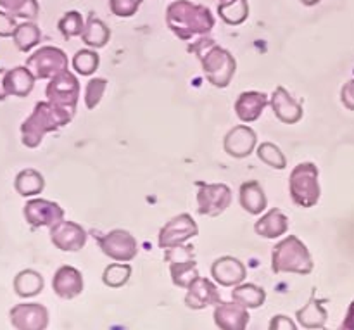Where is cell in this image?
I'll return each instance as SVG.
<instances>
[{"label": "cell", "mask_w": 354, "mask_h": 330, "mask_svg": "<svg viewBox=\"0 0 354 330\" xmlns=\"http://www.w3.org/2000/svg\"><path fill=\"white\" fill-rule=\"evenodd\" d=\"M166 26L183 42L206 37L214 28V16L206 6L175 0L166 7Z\"/></svg>", "instance_id": "6da1fadb"}, {"label": "cell", "mask_w": 354, "mask_h": 330, "mask_svg": "<svg viewBox=\"0 0 354 330\" xmlns=\"http://www.w3.org/2000/svg\"><path fill=\"white\" fill-rule=\"evenodd\" d=\"M189 52L197 55L204 75L211 85L216 89H227L230 85L235 71H237V62L227 48L220 47L213 38L206 35V37L196 38L189 45Z\"/></svg>", "instance_id": "7a4b0ae2"}, {"label": "cell", "mask_w": 354, "mask_h": 330, "mask_svg": "<svg viewBox=\"0 0 354 330\" xmlns=\"http://www.w3.org/2000/svg\"><path fill=\"white\" fill-rule=\"evenodd\" d=\"M71 120L73 114L69 111L61 109L48 100L37 102L30 116L21 125V142L24 147L37 149L45 135L66 127Z\"/></svg>", "instance_id": "3957f363"}, {"label": "cell", "mask_w": 354, "mask_h": 330, "mask_svg": "<svg viewBox=\"0 0 354 330\" xmlns=\"http://www.w3.org/2000/svg\"><path fill=\"white\" fill-rule=\"evenodd\" d=\"M315 268L308 246L296 235L282 239L272 251L273 273H297L310 275Z\"/></svg>", "instance_id": "277c9868"}, {"label": "cell", "mask_w": 354, "mask_h": 330, "mask_svg": "<svg viewBox=\"0 0 354 330\" xmlns=\"http://www.w3.org/2000/svg\"><path fill=\"white\" fill-rule=\"evenodd\" d=\"M318 176H320V172L313 163H299L290 172L289 194L297 208L310 210V208L317 206L322 196Z\"/></svg>", "instance_id": "5b68a950"}, {"label": "cell", "mask_w": 354, "mask_h": 330, "mask_svg": "<svg viewBox=\"0 0 354 330\" xmlns=\"http://www.w3.org/2000/svg\"><path fill=\"white\" fill-rule=\"evenodd\" d=\"M165 259L169 263L171 282L180 289H187L196 279H199V270L194 259L192 246H176V248L165 249Z\"/></svg>", "instance_id": "8992f818"}, {"label": "cell", "mask_w": 354, "mask_h": 330, "mask_svg": "<svg viewBox=\"0 0 354 330\" xmlns=\"http://www.w3.org/2000/svg\"><path fill=\"white\" fill-rule=\"evenodd\" d=\"M45 95H47L48 102L61 107V109L69 111L75 116L80 100V82L75 73L66 69V71L54 76L45 89Z\"/></svg>", "instance_id": "52a82bcc"}, {"label": "cell", "mask_w": 354, "mask_h": 330, "mask_svg": "<svg viewBox=\"0 0 354 330\" xmlns=\"http://www.w3.org/2000/svg\"><path fill=\"white\" fill-rule=\"evenodd\" d=\"M68 64L66 52L59 47H52V45L38 48L26 59V68L33 73L37 80H52L59 73L66 71Z\"/></svg>", "instance_id": "ba28073f"}, {"label": "cell", "mask_w": 354, "mask_h": 330, "mask_svg": "<svg viewBox=\"0 0 354 330\" xmlns=\"http://www.w3.org/2000/svg\"><path fill=\"white\" fill-rule=\"evenodd\" d=\"M197 213L203 217L216 218L223 214L232 204V190L227 183L196 182Z\"/></svg>", "instance_id": "9c48e42d"}, {"label": "cell", "mask_w": 354, "mask_h": 330, "mask_svg": "<svg viewBox=\"0 0 354 330\" xmlns=\"http://www.w3.org/2000/svg\"><path fill=\"white\" fill-rule=\"evenodd\" d=\"M97 244H99L100 251L113 262L128 263L137 258L138 255L137 239L123 228H116L102 237H97Z\"/></svg>", "instance_id": "30bf717a"}, {"label": "cell", "mask_w": 354, "mask_h": 330, "mask_svg": "<svg viewBox=\"0 0 354 330\" xmlns=\"http://www.w3.org/2000/svg\"><path fill=\"white\" fill-rule=\"evenodd\" d=\"M197 235H199V227H197L196 220L189 213H182L178 217L171 218L159 230L158 244L165 251V249H171L176 248V246L187 244L190 239L197 237Z\"/></svg>", "instance_id": "8fae6325"}, {"label": "cell", "mask_w": 354, "mask_h": 330, "mask_svg": "<svg viewBox=\"0 0 354 330\" xmlns=\"http://www.w3.org/2000/svg\"><path fill=\"white\" fill-rule=\"evenodd\" d=\"M86 239H88V235H86L85 228L75 221L61 220L54 227H50V242L59 251H82L86 244Z\"/></svg>", "instance_id": "7c38bea8"}, {"label": "cell", "mask_w": 354, "mask_h": 330, "mask_svg": "<svg viewBox=\"0 0 354 330\" xmlns=\"http://www.w3.org/2000/svg\"><path fill=\"white\" fill-rule=\"evenodd\" d=\"M24 218L28 225L33 228L54 227L61 220H64V210L54 201L47 199H31L24 204Z\"/></svg>", "instance_id": "4fadbf2b"}, {"label": "cell", "mask_w": 354, "mask_h": 330, "mask_svg": "<svg viewBox=\"0 0 354 330\" xmlns=\"http://www.w3.org/2000/svg\"><path fill=\"white\" fill-rule=\"evenodd\" d=\"M10 324L16 330H45L48 310L40 303H19L9 311Z\"/></svg>", "instance_id": "5bb4252c"}, {"label": "cell", "mask_w": 354, "mask_h": 330, "mask_svg": "<svg viewBox=\"0 0 354 330\" xmlns=\"http://www.w3.org/2000/svg\"><path fill=\"white\" fill-rule=\"evenodd\" d=\"M256 147H258V135L248 125H237L225 135L223 149L232 158H249Z\"/></svg>", "instance_id": "9a60e30c"}, {"label": "cell", "mask_w": 354, "mask_h": 330, "mask_svg": "<svg viewBox=\"0 0 354 330\" xmlns=\"http://www.w3.org/2000/svg\"><path fill=\"white\" fill-rule=\"evenodd\" d=\"M211 275H213L214 282L220 284L221 287H237L245 280L248 270L241 259L234 258V256H221V258L214 259L213 266H211Z\"/></svg>", "instance_id": "2e32d148"}, {"label": "cell", "mask_w": 354, "mask_h": 330, "mask_svg": "<svg viewBox=\"0 0 354 330\" xmlns=\"http://www.w3.org/2000/svg\"><path fill=\"white\" fill-rule=\"evenodd\" d=\"M218 303H221L220 291L209 279L199 277L187 287L185 304L190 310H206L207 306H216Z\"/></svg>", "instance_id": "e0dca14e"}, {"label": "cell", "mask_w": 354, "mask_h": 330, "mask_svg": "<svg viewBox=\"0 0 354 330\" xmlns=\"http://www.w3.org/2000/svg\"><path fill=\"white\" fill-rule=\"evenodd\" d=\"M270 106L275 113L277 120L283 125H296L303 120L304 109L283 86H277L270 97Z\"/></svg>", "instance_id": "ac0fdd59"}, {"label": "cell", "mask_w": 354, "mask_h": 330, "mask_svg": "<svg viewBox=\"0 0 354 330\" xmlns=\"http://www.w3.org/2000/svg\"><path fill=\"white\" fill-rule=\"evenodd\" d=\"M214 324L220 330H245L249 325V311L237 301L218 303L214 306Z\"/></svg>", "instance_id": "d6986e66"}, {"label": "cell", "mask_w": 354, "mask_h": 330, "mask_svg": "<svg viewBox=\"0 0 354 330\" xmlns=\"http://www.w3.org/2000/svg\"><path fill=\"white\" fill-rule=\"evenodd\" d=\"M83 287H85L83 275L75 266H61L52 279V289H54L55 296H59L61 300H75L83 293Z\"/></svg>", "instance_id": "ffe728a7"}, {"label": "cell", "mask_w": 354, "mask_h": 330, "mask_svg": "<svg viewBox=\"0 0 354 330\" xmlns=\"http://www.w3.org/2000/svg\"><path fill=\"white\" fill-rule=\"evenodd\" d=\"M270 104V97L263 92H242L235 100V114L242 123H254L261 118Z\"/></svg>", "instance_id": "44dd1931"}, {"label": "cell", "mask_w": 354, "mask_h": 330, "mask_svg": "<svg viewBox=\"0 0 354 330\" xmlns=\"http://www.w3.org/2000/svg\"><path fill=\"white\" fill-rule=\"evenodd\" d=\"M239 201H241L242 210L245 213L252 214V217H259L268 208L265 190L256 180H249V182L242 183L241 190H239Z\"/></svg>", "instance_id": "7402d4cb"}, {"label": "cell", "mask_w": 354, "mask_h": 330, "mask_svg": "<svg viewBox=\"0 0 354 330\" xmlns=\"http://www.w3.org/2000/svg\"><path fill=\"white\" fill-rule=\"evenodd\" d=\"M254 232L259 237L265 239H279L289 232V218L280 210L266 211L261 218L254 223Z\"/></svg>", "instance_id": "603a6c76"}, {"label": "cell", "mask_w": 354, "mask_h": 330, "mask_svg": "<svg viewBox=\"0 0 354 330\" xmlns=\"http://www.w3.org/2000/svg\"><path fill=\"white\" fill-rule=\"evenodd\" d=\"M35 78L33 73L26 68V66H16L12 69H7L6 73V92L7 95L14 97H28L31 90L35 89Z\"/></svg>", "instance_id": "cb8c5ba5"}, {"label": "cell", "mask_w": 354, "mask_h": 330, "mask_svg": "<svg viewBox=\"0 0 354 330\" xmlns=\"http://www.w3.org/2000/svg\"><path fill=\"white\" fill-rule=\"evenodd\" d=\"M297 322L304 329H325L328 313L324 308V301L317 300V293L311 294L310 301L296 313Z\"/></svg>", "instance_id": "d4e9b609"}, {"label": "cell", "mask_w": 354, "mask_h": 330, "mask_svg": "<svg viewBox=\"0 0 354 330\" xmlns=\"http://www.w3.org/2000/svg\"><path fill=\"white\" fill-rule=\"evenodd\" d=\"M109 38H111V30L107 28V24L104 23L102 19L93 16V14H90V16L86 17L85 30H83L82 33L83 44L88 45V47L92 48H102L106 47Z\"/></svg>", "instance_id": "484cf974"}, {"label": "cell", "mask_w": 354, "mask_h": 330, "mask_svg": "<svg viewBox=\"0 0 354 330\" xmlns=\"http://www.w3.org/2000/svg\"><path fill=\"white\" fill-rule=\"evenodd\" d=\"M14 189H16V192L23 197L38 196V194L44 192L45 189L44 175L33 168L23 169V172H19L16 175V180H14Z\"/></svg>", "instance_id": "4316f807"}, {"label": "cell", "mask_w": 354, "mask_h": 330, "mask_svg": "<svg viewBox=\"0 0 354 330\" xmlns=\"http://www.w3.org/2000/svg\"><path fill=\"white\" fill-rule=\"evenodd\" d=\"M44 291V277L35 270H21L14 277V293L19 297H35Z\"/></svg>", "instance_id": "83f0119b"}, {"label": "cell", "mask_w": 354, "mask_h": 330, "mask_svg": "<svg viewBox=\"0 0 354 330\" xmlns=\"http://www.w3.org/2000/svg\"><path fill=\"white\" fill-rule=\"evenodd\" d=\"M232 300L237 301L248 310H256V308L263 306L266 301V291L263 287L254 286V284H244L234 287L232 291Z\"/></svg>", "instance_id": "f1b7e54d"}, {"label": "cell", "mask_w": 354, "mask_h": 330, "mask_svg": "<svg viewBox=\"0 0 354 330\" xmlns=\"http://www.w3.org/2000/svg\"><path fill=\"white\" fill-rule=\"evenodd\" d=\"M218 14L230 26H239L249 17L248 0H221L218 3Z\"/></svg>", "instance_id": "f546056e"}, {"label": "cell", "mask_w": 354, "mask_h": 330, "mask_svg": "<svg viewBox=\"0 0 354 330\" xmlns=\"http://www.w3.org/2000/svg\"><path fill=\"white\" fill-rule=\"evenodd\" d=\"M40 28L33 23V21H26V23L17 24L16 31L12 35L14 45L19 52H30L31 48L37 47L40 44Z\"/></svg>", "instance_id": "4dcf8cb0"}, {"label": "cell", "mask_w": 354, "mask_h": 330, "mask_svg": "<svg viewBox=\"0 0 354 330\" xmlns=\"http://www.w3.org/2000/svg\"><path fill=\"white\" fill-rule=\"evenodd\" d=\"M131 277V265L128 263H111L106 266L102 273L104 286L111 287V289H120V287L127 286L128 280Z\"/></svg>", "instance_id": "1f68e13d"}, {"label": "cell", "mask_w": 354, "mask_h": 330, "mask_svg": "<svg viewBox=\"0 0 354 330\" xmlns=\"http://www.w3.org/2000/svg\"><path fill=\"white\" fill-rule=\"evenodd\" d=\"M0 7L14 17L35 21L40 14V6L37 0H0Z\"/></svg>", "instance_id": "d6a6232c"}, {"label": "cell", "mask_w": 354, "mask_h": 330, "mask_svg": "<svg viewBox=\"0 0 354 330\" xmlns=\"http://www.w3.org/2000/svg\"><path fill=\"white\" fill-rule=\"evenodd\" d=\"M256 154H258L259 161L268 165L270 168L275 169H286L287 168V158L282 152L279 145L272 144V142H261L256 147Z\"/></svg>", "instance_id": "836d02e7"}, {"label": "cell", "mask_w": 354, "mask_h": 330, "mask_svg": "<svg viewBox=\"0 0 354 330\" xmlns=\"http://www.w3.org/2000/svg\"><path fill=\"white\" fill-rule=\"evenodd\" d=\"M73 69H75L78 75L82 76H92L93 73L99 69L100 57L95 51H90V48H82L75 54L71 61Z\"/></svg>", "instance_id": "e575fe53"}, {"label": "cell", "mask_w": 354, "mask_h": 330, "mask_svg": "<svg viewBox=\"0 0 354 330\" xmlns=\"http://www.w3.org/2000/svg\"><path fill=\"white\" fill-rule=\"evenodd\" d=\"M57 28L62 33V37H64L66 40H69V38L82 37L83 30H85V21H83L82 14H80L78 10H69V12H66L64 16L59 19Z\"/></svg>", "instance_id": "d590c367"}, {"label": "cell", "mask_w": 354, "mask_h": 330, "mask_svg": "<svg viewBox=\"0 0 354 330\" xmlns=\"http://www.w3.org/2000/svg\"><path fill=\"white\" fill-rule=\"evenodd\" d=\"M107 89V80L106 78H92L86 82L85 86V106L86 109H95L102 100L104 93Z\"/></svg>", "instance_id": "8d00e7d4"}, {"label": "cell", "mask_w": 354, "mask_h": 330, "mask_svg": "<svg viewBox=\"0 0 354 330\" xmlns=\"http://www.w3.org/2000/svg\"><path fill=\"white\" fill-rule=\"evenodd\" d=\"M142 0H109V9L118 17H131L140 9Z\"/></svg>", "instance_id": "74e56055"}, {"label": "cell", "mask_w": 354, "mask_h": 330, "mask_svg": "<svg viewBox=\"0 0 354 330\" xmlns=\"http://www.w3.org/2000/svg\"><path fill=\"white\" fill-rule=\"evenodd\" d=\"M16 28L17 24H16V19H14V16H10V14L6 12V10H0V37L2 38L12 37Z\"/></svg>", "instance_id": "f35d334b"}, {"label": "cell", "mask_w": 354, "mask_h": 330, "mask_svg": "<svg viewBox=\"0 0 354 330\" xmlns=\"http://www.w3.org/2000/svg\"><path fill=\"white\" fill-rule=\"evenodd\" d=\"M268 330H297V325L294 324L292 318H289L287 315H275V317L270 320Z\"/></svg>", "instance_id": "ab89813d"}, {"label": "cell", "mask_w": 354, "mask_h": 330, "mask_svg": "<svg viewBox=\"0 0 354 330\" xmlns=\"http://www.w3.org/2000/svg\"><path fill=\"white\" fill-rule=\"evenodd\" d=\"M341 100L349 111H354V80H349L341 90Z\"/></svg>", "instance_id": "60d3db41"}, {"label": "cell", "mask_w": 354, "mask_h": 330, "mask_svg": "<svg viewBox=\"0 0 354 330\" xmlns=\"http://www.w3.org/2000/svg\"><path fill=\"white\" fill-rule=\"evenodd\" d=\"M337 330H354V300H353V303L349 304L348 313H346V317H344V322H342L341 327H339Z\"/></svg>", "instance_id": "b9f144b4"}, {"label": "cell", "mask_w": 354, "mask_h": 330, "mask_svg": "<svg viewBox=\"0 0 354 330\" xmlns=\"http://www.w3.org/2000/svg\"><path fill=\"white\" fill-rule=\"evenodd\" d=\"M6 73L7 69H0V100H6L7 92H6Z\"/></svg>", "instance_id": "7bdbcfd3"}, {"label": "cell", "mask_w": 354, "mask_h": 330, "mask_svg": "<svg viewBox=\"0 0 354 330\" xmlns=\"http://www.w3.org/2000/svg\"><path fill=\"white\" fill-rule=\"evenodd\" d=\"M299 2L303 3V6L313 7V6H317V3H320V0H299Z\"/></svg>", "instance_id": "ee69618b"}]
</instances>
